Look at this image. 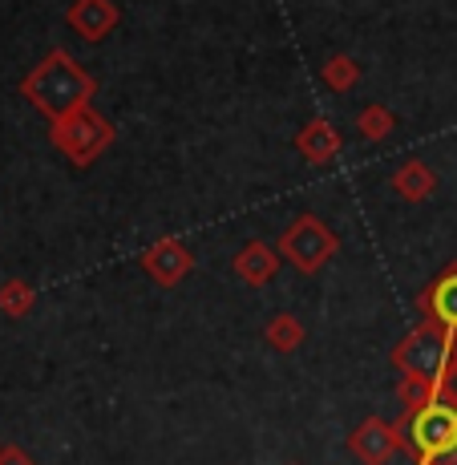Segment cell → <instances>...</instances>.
<instances>
[{
    "label": "cell",
    "mask_w": 457,
    "mask_h": 465,
    "mask_svg": "<svg viewBox=\"0 0 457 465\" xmlns=\"http://www.w3.org/2000/svg\"><path fill=\"white\" fill-rule=\"evenodd\" d=\"M0 465H33V458L21 445H0Z\"/></svg>",
    "instance_id": "obj_18"
},
{
    "label": "cell",
    "mask_w": 457,
    "mask_h": 465,
    "mask_svg": "<svg viewBox=\"0 0 457 465\" xmlns=\"http://www.w3.org/2000/svg\"><path fill=\"white\" fill-rule=\"evenodd\" d=\"M450 381L453 377H425V372H405V377H401V405H405V413H417V409L433 405V401H457Z\"/></svg>",
    "instance_id": "obj_12"
},
{
    "label": "cell",
    "mask_w": 457,
    "mask_h": 465,
    "mask_svg": "<svg viewBox=\"0 0 457 465\" xmlns=\"http://www.w3.org/2000/svg\"><path fill=\"white\" fill-rule=\"evenodd\" d=\"M263 340L275 348V352H295V348H300L303 340H308V332H303V324L292 316V312H280V316L267 320Z\"/></svg>",
    "instance_id": "obj_14"
},
{
    "label": "cell",
    "mask_w": 457,
    "mask_h": 465,
    "mask_svg": "<svg viewBox=\"0 0 457 465\" xmlns=\"http://www.w3.org/2000/svg\"><path fill=\"white\" fill-rule=\"evenodd\" d=\"M453 372H457V356H453Z\"/></svg>",
    "instance_id": "obj_20"
},
{
    "label": "cell",
    "mask_w": 457,
    "mask_h": 465,
    "mask_svg": "<svg viewBox=\"0 0 457 465\" xmlns=\"http://www.w3.org/2000/svg\"><path fill=\"white\" fill-rule=\"evenodd\" d=\"M49 142L57 154H65L74 166H89L114 146V122L105 114H97L94 105L65 114L49 126Z\"/></svg>",
    "instance_id": "obj_2"
},
{
    "label": "cell",
    "mask_w": 457,
    "mask_h": 465,
    "mask_svg": "<svg viewBox=\"0 0 457 465\" xmlns=\"http://www.w3.org/2000/svg\"><path fill=\"white\" fill-rule=\"evenodd\" d=\"M65 21L82 41L97 45V41H105L114 29H118L122 8L114 5V0H74V5L65 8Z\"/></svg>",
    "instance_id": "obj_8"
},
{
    "label": "cell",
    "mask_w": 457,
    "mask_h": 465,
    "mask_svg": "<svg viewBox=\"0 0 457 465\" xmlns=\"http://www.w3.org/2000/svg\"><path fill=\"white\" fill-rule=\"evenodd\" d=\"M356 126H361V134L369 142H384L392 134V126H397V114L381 102H369L361 114H356Z\"/></svg>",
    "instance_id": "obj_16"
},
{
    "label": "cell",
    "mask_w": 457,
    "mask_h": 465,
    "mask_svg": "<svg viewBox=\"0 0 457 465\" xmlns=\"http://www.w3.org/2000/svg\"><path fill=\"white\" fill-rule=\"evenodd\" d=\"M21 94L29 97L33 110H41L49 122H57V118H65V114H74V110H82V105L94 102L97 82L69 57L65 49H53L25 74Z\"/></svg>",
    "instance_id": "obj_1"
},
{
    "label": "cell",
    "mask_w": 457,
    "mask_h": 465,
    "mask_svg": "<svg viewBox=\"0 0 457 465\" xmlns=\"http://www.w3.org/2000/svg\"><path fill=\"white\" fill-rule=\"evenodd\" d=\"M389 186L405 203H425V199H433V191H437V174L421 163V158H409V163H401L397 170H392Z\"/></svg>",
    "instance_id": "obj_13"
},
{
    "label": "cell",
    "mask_w": 457,
    "mask_h": 465,
    "mask_svg": "<svg viewBox=\"0 0 457 465\" xmlns=\"http://www.w3.org/2000/svg\"><path fill=\"white\" fill-rule=\"evenodd\" d=\"M417 308L425 312L429 320H437V324H445L450 332H457V263L445 267V272L421 292Z\"/></svg>",
    "instance_id": "obj_11"
},
{
    "label": "cell",
    "mask_w": 457,
    "mask_h": 465,
    "mask_svg": "<svg viewBox=\"0 0 457 465\" xmlns=\"http://www.w3.org/2000/svg\"><path fill=\"white\" fill-rule=\"evenodd\" d=\"M405 441L413 453V465H425L437 453L457 450V401H433V405L405 413Z\"/></svg>",
    "instance_id": "obj_5"
},
{
    "label": "cell",
    "mask_w": 457,
    "mask_h": 465,
    "mask_svg": "<svg viewBox=\"0 0 457 465\" xmlns=\"http://www.w3.org/2000/svg\"><path fill=\"white\" fill-rule=\"evenodd\" d=\"M348 450L361 465H389L397 453L409 450V441L401 425H389L384 417H369L348 433Z\"/></svg>",
    "instance_id": "obj_6"
},
{
    "label": "cell",
    "mask_w": 457,
    "mask_h": 465,
    "mask_svg": "<svg viewBox=\"0 0 457 465\" xmlns=\"http://www.w3.org/2000/svg\"><path fill=\"white\" fill-rule=\"evenodd\" d=\"M453 344L457 332H450L437 320H421V324L392 348V364L397 372H425V377H453Z\"/></svg>",
    "instance_id": "obj_3"
},
{
    "label": "cell",
    "mask_w": 457,
    "mask_h": 465,
    "mask_svg": "<svg viewBox=\"0 0 457 465\" xmlns=\"http://www.w3.org/2000/svg\"><path fill=\"white\" fill-rule=\"evenodd\" d=\"M138 263L154 283L174 288V283H183L186 275H191L194 255H191V247H186L183 239H158V243H150L146 252L138 255Z\"/></svg>",
    "instance_id": "obj_7"
},
{
    "label": "cell",
    "mask_w": 457,
    "mask_h": 465,
    "mask_svg": "<svg viewBox=\"0 0 457 465\" xmlns=\"http://www.w3.org/2000/svg\"><path fill=\"white\" fill-rule=\"evenodd\" d=\"M295 150H300L303 163L328 166V163H336V158H340V150H344V138H340V130L328 118H312L308 126L295 134Z\"/></svg>",
    "instance_id": "obj_9"
},
{
    "label": "cell",
    "mask_w": 457,
    "mask_h": 465,
    "mask_svg": "<svg viewBox=\"0 0 457 465\" xmlns=\"http://www.w3.org/2000/svg\"><path fill=\"white\" fill-rule=\"evenodd\" d=\"M33 308H37V292H33L25 280H8L5 288H0V312H5L8 320L29 316Z\"/></svg>",
    "instance_id": "obj_17"
},
{
    "label": "cell",
    "mask_w": 457,
    "mask_h": 465,
    "mask_svg": "<svg viewBox=\"0 0 457 465\" xmlns=\"http://www.w3.org/2000/svg\"><path fill=\"white\" fill-rule=\"evenodd\" d=\"M275 247H280L283 263H292L295 272L316 275L340 255V235L324 219H316V214H300V219H292V227L280 231V243Z\"/></svg>",
    "instance_id": "obj_4"
},
{
    "label": "cell",
    "mask_w": 457,
    "mask_h": 465,
    "mask_svg": "<svg viewBox=\"0 0 457 465\" xmlns=\"http://www.w3.org/2000/svg\"><path fill=\"white\" fill-rule=\"evenodd\" d=\"M320 82L333 89V94H348V89H356V82H361V65L348 53H336V57H328L320 65Z\"/></svg>",
    "instance_id": "obj_15"
},
{
    "label": "cell",
    "mask_w": 457,
    "mask_h": 465,
    "mask_svg": "<svg viewBox=\"0 0 457 465\" xmlns=\"http://www.w3.org/2000/svg\"><path fill=\"white\" fill-rule=\"evenodd\" d=\"M425 465H457V450H450V453H437V458H429Z\"/></svg>",
    "instance_id": "obj_19"
},
{
    "label": "cell",
    "mask_w": 457,
    "mask_h": 465,
    "mask_svg": "<svg viewBox=\"0 0 457 465\" xmlns=\"http://www.w3.org/2000/svg\"><path fill=\"white\" fill-rule=\"evenodd\" d=\"M283 255L280 247L263 243V239H251V243H243L235 252V275L243 283H251V288H263V283L275 280V272H280Z\"/></svg>",
    "instance_id": "obj_10"
}]
</instances>
